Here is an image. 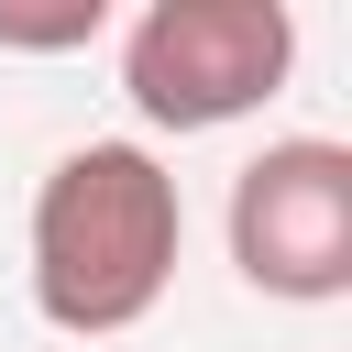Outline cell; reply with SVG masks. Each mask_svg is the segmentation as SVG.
I'll return each instance as SVG.
<instances>
[{"mask_svg": "<svg viewBox=\"0 0 352 352\" xmlns=\"http://www.w3.org/2000/svg\"><path fill=\"white\" fill-rule=\"evenodd\" d=\"M231 264L253 297H286V308L352 297V154L319 132L264 143L231 176Z\"/></svg>", "mask_w": 352, "mask_h": 352, "instance_id": "3", "label": "cell"}, {"mask_svg": "<svg viewBox=\"0 0 352 352\" xmlns=\"http://www.w3.org/2000/svg\"><path fill=\"white\" fill-rule=\"evenodd\" d=\"M297 66V11L286 0H154L121 33V88L154 132H220L264 110Z\"/></svg>", "mask_w": 352, "mask_h": 352, "instance_id": "2", "label": "cell"}, {"mask_svg": "<svg viewBox=\"0 0 352 352\" xmlns=\"http://www.w3.org/2000/svg\"><path fill=\"white\" fill-rule=\"evenodd\" d=\"M187 253V198L143 143H77L33 187V308L77 341L154 319Z\"/></svg>", "mask_w": 352, "mask_h": 352, "instance_id": "1", "label": "cell"}, {"mask_svg": "<svg viewBox=\"0 0 352 352\" xmlns=\"http://www.w3.org/2000/svg\"><path fill=\"white\" fill-rule=\"evenodd\" d=\"M110 11L99 0H66V11H0V44H22V55H55V44H88Z\"/></svg>", "mask_w": 352, "mask_h": 352, "instance_id": "4", "label": "cell"}]
</instances>
